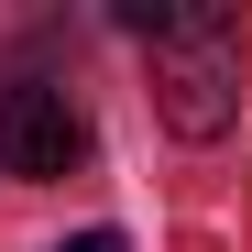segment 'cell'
<instances>
[{
  "mask_svg": "<svg viewBox=\"0 0 252 252\" xmlns=\"http://www.w3.org/2000/svg\"><path fill=\"white\" fill-rule=\"evenodd\" d=\"M154 110L187 143H220L241 121V22L220 0H187V22L154 44Z\"/></svg>",
  "mask_w": 252,
  "mask_h": 252,
  "instance_id": "cell-1",
  "label": "cell"
},
{
  "mask_svg": "<svg viewBox=\"0 0 252 252\" xmlns=\"http://www.w3.org/2000/svg\"><path fill=\"white\" fill-rule=\"evenodd\" d=\"M77 164H88V110L66 88H44V77H11V88H0V176L55 187Z\"/></svg>",
  "mask_w": 252,
  "mask_h": 252,
  "instance_id": "cell-2",
  "label": "cell"
},
{
  "mask_svg": "<svg viewBox=\"0 0 252 252\" xmlns=\"http://www.w3.org/2000/svg\"><path fill=\"white\" fill-rule=\"evenodd\" d=\"M55 252H132L121 230H77V241H55Z\"/></svg>",
  "mask_w": 252,
  "mask_h": 252,
  "instance_id": "cell-3",
  "label": "cell"
}]
</instances>
